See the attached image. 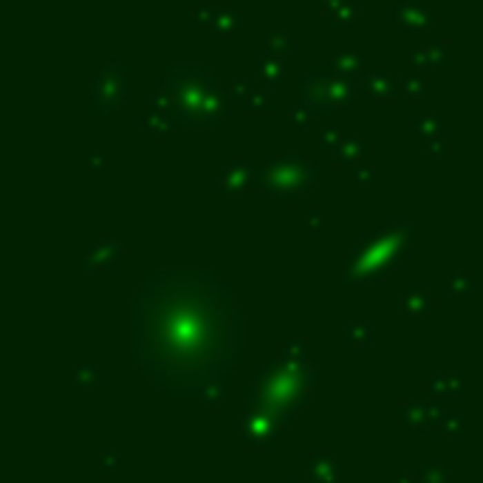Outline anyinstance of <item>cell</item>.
Segmentation results:
<instances>
[{
	"label": "cell",
	"instance_id": "6da1fadb",
	"mask_svg": "<svg viewBox=\"0 0 483 483\" xmlns=\"http://www.w3.org/2000/svg\"><path fill=\"white\" fill-rule=\"evenodd\" d=\"M133 353L167 393L218 402L237 356L229 286L198 268L147 275L133 299Z\"/></svg>",
	"mask_w": 483,
	"mask_h": 483
},
{
	"label": "cell",
	"instance_id": "7a4b0ae2",
	"mask_svg": "<svg viewBox=\"0 0 483 483\" xmlns=\"http://www.w3.org/2000/svg\"><path fill=\"white\" fill-rule=\"evenodd\" d=\"M167 110L175 128H218L229 116L232 99L224 94L213 71L201 66H172L164 85L153 94Z\"/></svg>",
	"mask_w": 483,
	"mask_h": 483
},
{
	"label": "cell",
	"instance_id": "3957f363",
	"mask_svg": "<svg viewBox=\"0 0 483 483\" xmlns=\"http://www.w3.org/2000/svg\"><path fill=\"white\" fill-rule=\"evenodd\" d=\"M356 102V85L351 77L337 71L311 68L297 82V105H306L314 116H331L339 108H351Z\"/></svg>",
	"mask_w": 483,
	"mask_h": 483
},
{
	"label": "cell",
	"instance_id": "277c9868",
	"mask_svg": "<svg viewBox=\"0 0 483 483\" xmlns=\"http://www.w3.org/2000/svg\"><path fill=\"white\" fill-rule=\"evenodd\" d=\"M130 97V71L122 63L105 66L90 82V113L97 119H108L122 108Z\"/></svg>",
	"mask_w": 483,
	"mask_h": 483
},
{
	"label": "cell",
	"instance_id": "5b68a950",
	"mask_svg": "<svg viewBox=\"0 0 483 483\" xmlns=\"http://www.w3.org/2000/svg\"><path fill=\"white\" fill-rule=\"evenodd\" d=\"M362 94H368L376 102H393L402 94V82L384 68H373L362 77Z\"/></svg>",
	"mask_w": 483,
	"mask_h": 483
},
{
	"label": "cell",
	"instance_id": "8992f818",
	"mask_svg": "<svg viewBox=\"0 0 483 483\" xmlns=\"http://www.w3.org/2000/svg\"><path fill=\"white\" fill-rule=\"evenodd\" d=\"M396 20L402 26V32L418 37V34H424L427 28L435 23V14L424 3H418V0H404V3L396 6Z\"/></svg>",
	"mask_w": 483,
	"mask_h": 483
},
{
	"label": "cell",
	"instance_id": "52a82bcc",
	"mask_svg": "<svg viewBox=\"0 0 483 483\" xmlns=\"http://www.w3.org/2000/svg\"><path fill=\"white\" fill-rule=\"evenodd\" d=\"M410 63L418 66V68H427V66H446V63H449V46H446V40L421 43V46L410 54Z\"/></svg>",
	"mask_w": 483,
	"mask_h": 483
},
{
	"label": "cell",
	"instance_id": "ba28073f",
	"mask_svg": "<svg viewBox=\"0 0 483 483\" xmlns=\"http://www.w3.org/2000/svg\"><path fill=\"white\" fill-rule=\"evenodd\" d=\"M410 130L421 141L441 139V133L446 130V116H441V113H418V116H413Z\"/></svg>",
	"mask_w": 483,
	"mask_h": 483
},
{
	"label": "cell",
	"instance_id": "9c48e42d",
	"mask_svg": "<svg viewBox=\"0 0 483 483\" xmlns=\"http://www.w3.org/2000/svg\"><path fill=\"white\" fill-rule=\"evenodd\" d=\"M240 23H244V17H240V12L232 6V3H215V17H213V32L218 37H232Z\"/></svg>",
	"mask_w": 483,
	"mask_h": 483
},
{
	"label": "cell",
	"instance_id": "30bf717a",
	"mask_svg": "<svg viewBox=\"0 0 483 483\" xmlns=\"http://www.w3.org/2000/svg\"><path fill=\"white\" fill-rule=\"evenodd\" d=\"M257 71H260L263 82H266V85H271V88H280V85H283V79H286V66H283V57L271 54V51L257 54Z\"/></svg>",
	"mask_w": 483,
	"mask_h": 483
},
{
	"label": "cell",
	"instance_id": "8fae6325",
	"mask_svg": "<svg viewBox=\"0 0 483 483\" xmlns=\"http://www.w3.org/2000/svg\"><path fill=\"white\" fill-rule=\"evenodd\" d=\"M362 66H365V59H362L356 51H337L334 57H331V63H328L331 71H337L342 77H351V79L362 71Z\"/></svg>",
	"mask_w": 483,
	"mask_h": 483
},
{
	"label": "cell",
	"instance_id": "7c38bea8",
	"mask_svg": "<svg viewBox=\"0 0 483 483\" xmlns=\"http://www.w3.org/2000/svg\"><path fill=\"white\" fill-rule=\"evenodd\" d=\"M365 153H371V141H365V139L356 136V133H348L345 141H342V147L337 150V161H356V159H362Z\"/></svg>",
	"mask_w": 483,
	"mask_h": 483
},
{
	"label": "cell",
	"instance_id": "4fadbf2b",
	"mask_svg": "<svg viewBox=\"0 0 483 483\" xmlns=\"http://www.w3.org/2000/svg\"><path fill=\"white\" fill-rule=\"evenodd\" d=\"M266 51L277 54V57H288V54L297 51V40L291 34H286V32H271L266 37Z\"/></svg>",
	"mask_w": 483,
	"mask_h": 483
},
{
	"label": "cell",
	"instance_id": "5bb4252c",
	"mask_svg": "<svg viewBox=\"0 0 483 483\" xmlns=\"http://www.w3.org/2000/svg\"><path fill=\"white\" fill-rule=\"evenodd\" d=\"M244 110L246 113H252V116H263V113H268L271 110V94L268 90H252V97L244 102Z\"/></svg>",
	"mask_w": 483,
	"mask_h": 483
},
{
	"label": "cell",
	"instance_id": "9a60e30c",
	"mask_svg": "<svg viewBox=\"0 0 483 483\" xmlns=\"http://www.w3.org/2000/svg\"><path fill=\"white\" fill-rule=\"evenodd\" d=\"M213 17H215V0H198V3L193 6V23L201 28H213Z\"/></svg>",
	"mask_w": 483,
	"mask_h": 483
},
{
	"label": "cell",
	"instance_id": "2e32d148",
	"mask_svg": "<svg viewBox=\"0 0 483 483\" xmlns=\"http://www.w3.org/2000/svg\"><path fill=\"white\" fill-rule=\"evenodd\" d=\"M334 17V26L337 28H348V26H356V20H359V6L353 3V0H345V3L331 14Z\"/></svg>",
	"mask_w": 483,
	"mask_h": 483
},
{
	"label": "cell",
	"instance_id": "e0dca14e",
	"mask_svg": "<svg viewBox=\"0 0 483 483\" xmlns=\"http://www.w3.org/2000/svg\"><path fill=\"white\" fill-rule=\"evenodd\" d=\"M226 94H229L232 105H240V108H244V102L252 97V85H249V79H246V77H235Z\"/></svg>",
	"mask_w": 483,
	"mask_h": 483
},
{
	"label": "cell",
	"instance_id": "ac0fdd59",
	"mask_svg": "<svg viewBox=\"0 0 483 483\" xmlns=\"http://www.w3.org/2000/svg\"><path fill=\"white\" fill-rule=\"evenodd\" d=\"M402 94L407 97V99H413V102H418V99H424V94H427V85H424V79L421 77H404L402 79Z\"/></svg>",
	"mask_w": 483,
	"mask_h": 483
},
{
	"label": "cell",
	"instance_id": "d6986e66",
	"mask_svg": "<svg viewBox=\"0 0 483 483\" xmlns=\"http://www.w3.org/2000/svg\"><path fill=\"white\" fill-rule=\"evenodd\" d=\"M314 119H317V116H314V113H311L306 105H297V108L291 110V122H294L297 128H303V130H308V128H311Z\"/></svg>",
	"mask_w": 483,
	"mask_h": 483
},
{
	"label": "cell",
	"instance_id": "ffe728a7",
	"mask_svg": "<svg viewBox=\"0 0 483 483\" xmlns=\"http://www.w3.org/2000/svg\"><path fill=\"white\" fill-rule=\"evenodd\" d=\"M345 136H348V133H339V130H325V133H322V147H325V150H339V147H342V141H345Z\"/></svg>",
	"mask_w": 483,
	"mask_h": 483
},
{
	"label": "cell",
	"instance_id": "44dd1931",
	"mask_svg": "<svg viewBox=\"0 0 483 483\" xmlns=\"http://www.w3.org/2000/svg\"><path fill=\"white\" fill-rule=\"evenodd\" d=\"M342 3H345V0H319V9H322L325 14H334Z\"/></svg>",
	"mask_w": 483,
	"mask_h": 483
},
{
	"label": "cell",
	"instance_id": "7402d4cb",
	"mask_svg": "<svg viewBox=\"0 0 483 483\" xmlns=\"http://www.w3.org/2000/svg\"><path fill=\"white\" fill-rule=\"evenodd\" d=\"M424 150H427V153H444L446 144L441 139H433V141H424Z\"/></svg>",
	"mask_w": 483,
	"mask_h": 483
},
{
	"label": "cell",
	"instance_id": "603a6c76",
	"mask_svg": "<svg viewBox=\"0 0 483 483\" xmlns=\"http://www.w3.org/2000/svg\"><path fill=\"white\" fill-rule=\"evenodd\" d=\"M371 172H373V170H362V167H359V170H353V178H356V181H365Z\"/></svg>",
	"mask_w": 483,
	"mask_h": 483
}]
</instances>
